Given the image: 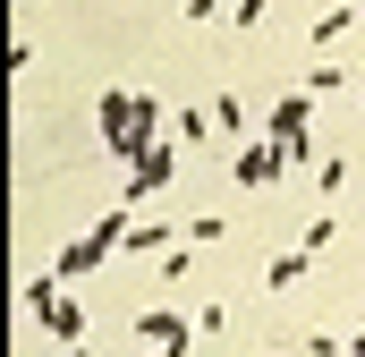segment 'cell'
I'll return each instance as SVG.
<instances>
[{
  "mask_svg": "<svg viewBox=\"0 0 365 357\" xmlns=\"http://www.w3.org/2000/svg\"><path fill=\"white\" fill-rule=\"evenodd\" d=\"M26 315H34V323H43L51 341L86 349V306H77V298L60 289V272H34V281H26Z\"/></svg>",
  "mask_w": 365,
  "mask_h": 357,
  "instance_id": "obj_2",
  "label": "cell"
},
{
  "mask_svg": "<svg viewBox=\"0 0 365 357\" xmlns=\"http://www.w3.org/2000/svg\"><path fill=\"white\" fill-rule=\"evenodd\" d=\"M349 357H365V323H357V332H349Z\"/></svg>",
  "mask_w": 365,
  "mask_h": 357,
  "instance_id": "obj_17",
  "label": "cell"
},
{
  "mask_svg": "<svg viewBox=\"0 0 365 357\" xmlns=\"http://www.w3.org/2000/svg\"><path fill=\"white\" fill-rule=\"evenodd\" d=\"M93 119H102V145H110V162H136L145 145H162V136H153V128H162V102H153V94L110 86L102 102H93Z\"/></svg>",
  "mask_w": 365,
  "mask_h": 357,
  "instance_id": "obj_1",
  "label": "cell"
},
{
  "mask_svg": "<svg viewBox=\"0 0 365 357\" xmlns=\"http://www.w3.org/2000/svg\"><path fill=\"white\" fill-rule=\"evenodd\" d=\"M170 178H179V154H170V145H145V154L128 162V196H119V204L136 213V204H145V196H162Z\"/></svg>",
  "mask_w": 365,
  "mask_h": 357,
  "instance_id": "obj_6",
  "label": "cell"
},
{
  "mask_svg": "<svg viewBox=\"0 0 365 357\" xmlns=\"http://www.w3.org/2000/svg\"><path fill=\"white\" fill-rule=\"evenodd\" d=\"M212 128L238 136V128H247V102H238V94H212Z\"/></svg>",
  "mask_w": 365,
  "mask_h": 357,
  "instance_id": "obj_11",
  "label": "cell"
},
{
  "mask_svg": "<svg viewBox=\"0 0 365 357\" xmlns=\"http://www.w3.org/2000/svg\"><path fill=\"white\" fill-rule=\"evenodd\" d=\"M306 94H340V60H314L306 69Z\"/></svg>",
  "mask_w": 365,
  "mask_h": 357,
  "instance_id": "obj_13",
  "label": "cell"
},
{
  "mask_svg": "<svg viewBox=\"0 0 365 357\" xmlns=\"http://www.w3.org/2000/svg\"><path fill=\"white\" fill-rule=\"evenodd\" d=\"M306 264H314V247H289V256H272V264H264V289H289V281H306Z\"/></svg>",
  "mask_w": 365,
  "mask_h": 357,
  "instance_id": "obj_8",
  "label": "cell"
},
{
  "mask_svg": "<svg viewBox=\"0 0 365 357\" xmlns=\"http://www.w3.org/2000/svg\"><path fill=\"white\" fill-rule=\"evenodd\" d=\"M179 17H187V26H212V17H221V0H187Z\"/></svg>",
  "mask_w": 365,
  "mask_h": 357,
  "instance_id": "obj_16",
  "label": "cell"
},
{
  "mask_svg": "<svg viewBox=\"0 0 365 357\" xmlns=\"http://www.w3.org/2000/svg\"><path fill=\"white\" fill-rule=\"evenodd\" d=\"M136 357H187V341H179V349H136Z\"/></svg>",
  "mask_w": 365,
  "mask_h": 357,
  "instance_id": "obj_18",
  "label": "cell"
},
{
  "mask_svg": "<svg viewBox=\"0 0 365 357\" xmlns=\"http://www.w3.org/2000/svg\"><path fill=\"white\" fill-rule=\"evenodd\" d=\"M306 128H314V94L297 86V94H280V102H272V136L289 145V162H314V136H306Z\"/></svg>",
  "mask_w": 365,
  "mask_h": 357,
  "instance_id": "obj_4",
  "label": "cell"
},
{
  "mask_svg": "<svg viewBox=\"0 0 365 357\" xmlns=\"http://www.w3.org/2000/svg\"><path fill=\"white\" fill-rule=\"evenodd\" d=\"M306 357H349V341L340 332H306Z\"/></svg>",
  "mask_w": 365,
  "mask_h": 357,
  "instance_id": "obj_14",
  "label": "cell"
},
{
  "mask_svg": "<svg viewBox=\"0 0 365 357\" xmlns=\"http://www.w3.org/2000/svg\"><path fill=\"white\" fill-rule=\"evenodd\" d=\"M128 230H136V213H128V204H119V213H102V221H93L86 238H68V247H60V281H77V272H93V264H110V247H128Z\"/></svg>",
  "mask_w": 365,
  "mask_h": 357,
  "instance_id": "obj_3",
  "label": "cell"
},
{
  "mask_svg": "<svg viewBox=\"0 0 365 357\" xmlns=\"http://www.w3.org/2000/svg\"><path fill=\"white\" fill-rule=\"evenodd\" d=\"M128 332H136V349H195V315H179V306H145V315H128Z\"/></svg>",
  "mask_w": 365,
  "mask_h": 357,
  "instance_id": "obj_5",
  "label": "cell"
},
{
  "mask_svg": "<svg viewBox=\"0 0 365 357\" xmlns=\"http://www.w3.org/2000/svg\"><path fill=\"white\" fill-rule=\"evenodd\" d=\"M289 171H297V162H289V145H280V136H255V145L238 154V187H280Z\"/></svg>",
  "mask_w": 365,
  "mask_h": 357,
  "instance_id": "obj_7",
  "label": "cell"
},
{
  "mask_svg": "<svg viewBox=\"0 0 365 357\" xmlns=\"http://www.w3.org/2000/svg\"><path fill=\"white\" fill-rule=\"evenodd\" d=\"M314 187L340 204V187H349V154H323V162H314Z\"/></svg>",
  "mask_w": 365,
  "mask_h": 357,
  "instance_id": "obj_10",
  "label": "cell"
},
{
  "mask_svg": "<svg viewBox=\"0 0 365 357\" xmlns=\"http://www.w3.org/2000/svg\"><path fill=\"white\" fill-rule=\"evenodd\" d=\"M349 26H357V9H349V0H340V9H323V17H314V43H323V51H331V43H340V34H349Z\"/></svg>",
  "mask_w": 365,
  "mask_h": 357,
  "instance_id": "obj_9",
  "label": "cell"
},
{
  "mask_svg": "<svg viewBox=\"0 0 365 357\" xmlns=\"http://www.w3.org/2000/svg\"><path fill=\"white\" fill-rule=\"evenodd\" d=\"M255 17H264V0H230V26H238V34H247Z\"/></svg>",
  "mask_w": 365,
  "mask_h": 357,
  "instance_id": "obj_15",
  "label": "cell"
},
{
  "mask_svg": "<svg viewBox=\"0 0 365 357\" xmlns=\"http://www.w3.org/2000/svg\"><path fill=\"white\" fill-rule=\"evenodd\" d=\"M331 238H340V213H314V221H306V238H297V247H314V256H323V247H331Z\"/></svg>",
  "mask_w": 365,
  "mask_h": 357,
  "instance_id": "obj_12",
  "label": "cell"
}]
</instances>
